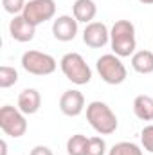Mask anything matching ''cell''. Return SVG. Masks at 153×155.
Masks as SVG:
<instances>
[{"instance_id":"6da1fadb","label":"cell","mask_w":153,"mask_h":155,"mask_svg":"<svg viewBox=\"0 0 153 155\" xmlns=\"http://www.w3.org/2000/svg\"><path fill=\"white\" fill-rule=\"evenodd\" d=\"M110 45L115 56L128 58L135 54L137 40H135V25L130 20H117L110 29Z\"/></svg>"},{"instance_id":"7a4b0ae2","label":"cell","mask_w":153,"mask_h":155,"mask_svg":"<svg viewBox=\"0 0 153 155\" xmlns=\"http://www.w3.org/2000/svg\"><path fill=\"white\" fill-rule=\"evenodd\" d=\"M86 121L99 135H110L119 126L114 110L103 101H92L86 107Z\"/></svg>"},{"instance_id":"3957f363","label":"cell","mask_w":153,"mask_h":155,"mask_svg":"<svg viewBox=\"0 0 153 155\" xmlns=\"http://www.w3.org/2000/svg\"><path fill=\"white\" fill-rule=\"evenodd\" d=\"M61 72L74 85H86L92 79V71L79 52H67L60 61Z\"/></svg>"},{"instance_id":"277c9868","label":"cell","mask_w":153,"mask_h":155,"mask_svg":"<svg viewBox=\"0 0 153 155\" xmlns=\"http://www.w3.org/2000/svg\"><path fill=\"white\" fill-rule=\"evenodd\" d=\"M96 69L101 79L108 85H121L126 81V76H128L124 63L115 54H103L101 58H97Z\"/></svg>"},{"instance_id":"5b68a950","label":"cell","mask_w":153,"mask_h":155,"mask_svg":"<svg viewBox=\"0 0 153 155\" xmlns=\"http://www.w3.org/2000/svg\"><path fill=\"white\" fill-rule=\"evenodd\" d=\"M0 128L5 135L18 139L27 132V121L25 114L20 108H15L11 105H4L0 108Z\"/></svg>"},{"instance_id":"8992f818","label":"cell","mask_w":153,"mask_h":155,"mask_svg":"<svg viewBox=\"0 0 153 155\" xmlns=\"http://www.w3.org/2000/svg\"><path fill=\"white\" fill-rule=\"evenodd\" d=\"M22 67L25 72L33 74V76H49L56 71L58 63L56 60L47 54V52H40V51H27L22 56Z\"/></svg>"},{"instance_id":"52a82bcc","label":"cell","mask_w":153,"mask_h":155,"mask_svg":"<svg viewBox=\"0 0 153 155\" xmlns=\"http://www.w3.org/2000/svg\"><path fill=\"white\" fill-rule=\"evenodd\" d=\"M27 22H31L34 27L40 24L52 20L56 15V2L54 0H29L25 4V9L22 13Z\"/></svg>"},{"instance_id":"ba28073f","label":"cell","mask_w":153,"mask_h":155,"mask_svg":"<svg viewBox=\"0 0 153 155\" xmlns=\"http://www.w3.org/2000/svg\"><path fill=\"white\" fill-rule=\"evenodd\" d=\"M83 41L92 49H101L110 41V31L103 22H90L83 31Z\"/></svg>"},{"instance_id":"9c48e42d","label":"cell","mask_w":153,"mask_h":155,"mask_svg":"<svg viewBox=\"0 0 153 155\" xmlns=\"http://www.w3.org/2000/svg\"><path fill=\"white\" fill-rule=\"evenodd\" d=\"M60 110L69 117H77L85 110V96L79 90H65L60 97Z\"/></svg>"},{"instance_id":"30bf717a","label":"cell","mask_w":153,"mask_h":155,"mask_svg":"<svg viewBox=\"0 0 153 155\" xmlns=\"http://www.w3.org/2000/svg\"><path fill=\"white\" fill-rule=\"evenodd\" d=\"M77 22L74 16L61 15L52 22V35L58 41H72L77 35Z\"/></svg>"},{"instance_id":"8fae6325","label":"cell","mask_w":153,"mask_h":155,"mask_svg":"<svg viewBox=\"0 0 153 155\" xmlns=\"http://www.w3.org/2000/svg\"><path fill=\"white\" fill-rule=\"evenodd\" d=\"M9 35L11 38L20 41V43H25V41H31L36 35V27L25 20L24 15H16L13 16V20L9 22Z\"/></svg>"},{"instance_id":"7c38bea8","label":"cell","mask_w":153,"mask_h":155,"mask_svg":"<svg viewBox=\"0 0 153 155\" xmlns=\"http://www.w3.org/2000/svg\"><path fill=\"white\" fill-rule=\"evenodd\" d=\"M41 107V96L36 88H24L18 94V108L25 114V116H33L36 114Z\"/></svg>"},{"instance_id":"4fadbf2b","label":"cell","mask_w":153,"mask_h":155,"mask_svg":"<svg viewBox=\"0 0 153 155\" xmlns=\"http://www.w3.org/2000/svg\"><path fill=\"white\" fill-rule=\"evenodd\" d=\"M96 15H97V5L94 0H76L72 4V16L81 24L94 22Z\"/></svg>"},{"instance_id":"5bb4252c","label":"cell","mask_w":153,"mask_h":155,"mask_svg":"<svg viewBox=\"0 0 153 155\" xmlns=\"http://www.w3.org/2000/svg\"><path fill=\"white\" fill-rule=\"evenodd\" d=\"M133 114L141 121H153V97L141 94L133 99Z\"/></svg>"},{"instance_id":"9a60e30c","label":"cell","mask_w":153,"mask_h":155,"mask_svg":"<svg viewBox=\"0 0 153 155\" xmlns=\"http://www.w3.org/2000/svg\"><path fill=\"white\" fill-rule=\"evenodd\" d=\"M132 67L139 74H151L153 72V52L151 51H137L132 56Z\"/></svg>"},{"instance_id":"2e32d148","label":"cell","mask_w":153,"mask_h":155,"mask_svg":"<svg viewBox=\"0 0 153 155\" xmlns=\"http://www.w3.org/2000/svg\"><path fill=\"white\" fill-rule=\"evenodd\" d=\"M86 144H88V137L83 135V134H76V135L69 137V141H67V153L69 155H85Z\"/></svg>"},{"instance_id":"e0dca14e","label":"cell","mask_w":153,"mask_h":155,"mask_svg":"<svg viewBox=\"0 0 153 155\" xmlns=\"http://www.w3.org/2000/svg\"><path fill=\"white\" fill-rule=\"evenodd\" d=\"M108 155H142V150L135 144V143H128V141H122V143H117L110 148Z\"/></svg>"},{"instance_id":"ac0fdd59","label":"cell","mask_w":153,"mask_h":155,"mask_svg":"<svg viewBox=\"0 0 153 155\" xmlns=\"http://www.w3.org/2000/svg\"><path fill=\"white\" fill-rule=\"evenodd\" d=\"M18 81V72L15 67L2 65L0 67V88H9Z\"/></svg>"},{"instance_id":"d6986e66","label":"cell","mask_w":153,"mask_h":155,"mask_svg":"<svg viewBox=\"0 0 153 155\" xmlns=\"http://www.w3.org/2000/svg\"><path fill=\"white\" fill-rule=\"evenodd\" d=\"M85 155H106V143H105V139L99 137V135L90 137Z\"/></svg>"},{"instance_id":"ffe728a7","label":"cell","mask_w":153,"mask_h":155,"mask_svg":"<svg viewBox=\"0 0 153 155\" xmlns=\"http://www.w3.org/2000/svg\"><path fill=\"white\" fill-rule=\"evenodd\" d=\"M25 0H2V5L5 9V13L16 16V15H22L24 9H25Z\"/></svg>"},{"instance_id":"44dd1931","label":"cell","mask_w":153,"mask_h":155,"mask_svg":"<svg viewBox=\"0 0 153 155\" xmlns=\"http://www.w3.org/2000/svg\"><path fill=\"white\" fill-rule=\"evenodd\" d=\"M141 143H142V148L146 152L153 153V124H148L142 128L141 132Z\"/></svg>"},{"instance_id":"7402d4cb","label":"cell","mask_w":153,"mask_h":155,"mask_svg":"<svg viewBox=\"0 0 153 155\" xmlns=\"http://www.w3.org/2000/svg\"><path fill=\"white\" fill-rule=\"evenodd\" d=\"M29 155H54V153H52L50 148H47V146H43V144H38V146H34V148L31 150Z\"/></svg>"},{"instance_id":"603a6c76","label":"cell","mask_w":153,"mask_h":155,"mask_svg":"<svg viewBox=\"0 0 153 155\" xmlns=\"http://www.w3.org/2000/svg\"><path fill=\"white\" fill-rule=\"evenodd\" d=\"M0 144H2V155H7V143H5V141H2Z\"/></svg>"},{"instance_id":"cb8c5ba5","label":"cell","mask_w":153,"mask_h":155,"mask_svg":"<svg viewBox=\"0 0 153 155\" xmlns=\"http://www.w3.org/2000/svg\"><path fill=\"white\" fill-rule=\"evenodd\" d=\"M141 4H146V5H150V4H153V0H139Z\"/></svg>"}]
</instances>
